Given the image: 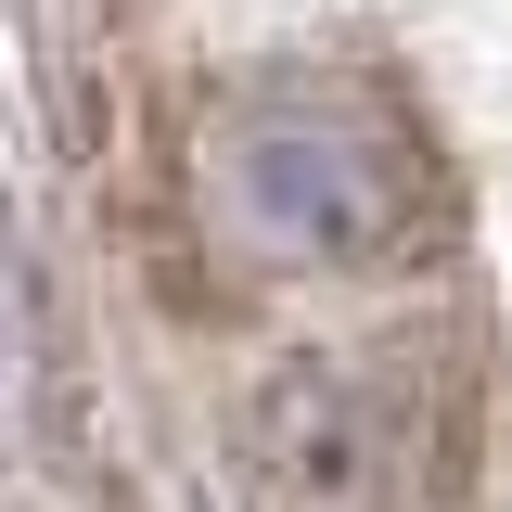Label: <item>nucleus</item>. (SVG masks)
I'll list each match as a JSON object with an SVG mask.
<instances>
[{"label": "nucleus", "mask_w": 512, "mask_h": 512, "mask_svg": "<svg viewBox=\"0 0 512 512\" xmlns=\"http://www.w3.org/2000/svg\"><path fill=\"white\" fill-rule=\"evenodd\" d=\"M205 180L231 205V231L256 256H282V269H372L423 218V167L359 103H320V90L244 103V116L218 128V167Z\"/></svg>", "instance_id": "nucleus-1"}, {"label": "nucleus", "mask_w": 512, "mask_h": 512, "mask_svg": "<svg viewBox=\"0 0 512 512\" xmlns=\"http://www.w3.org/2000/svg\"><path fill=\"white\" fill-rule=\"evenodd\" d=\"M244 461L282 512H410L448 461V384L384 359H282L244 397Z\"/></svg>", "instance_id": "nucleus-2"}, {"label": "nucleus", "mask_w": 512, "mask_h": 512, "mask_svg": "<svg viewBox=\"0 0 512 512\" xmlns=\"http://www.w3.org/2000/svg\"><path fill=\"white\" fill-rule=\"evenodd\" d=\"M26 372H39V333H26V295H13V269H0V410L26 397Z\"/></svg>", "instance_id": "nucleus-3"}]
</instances>
